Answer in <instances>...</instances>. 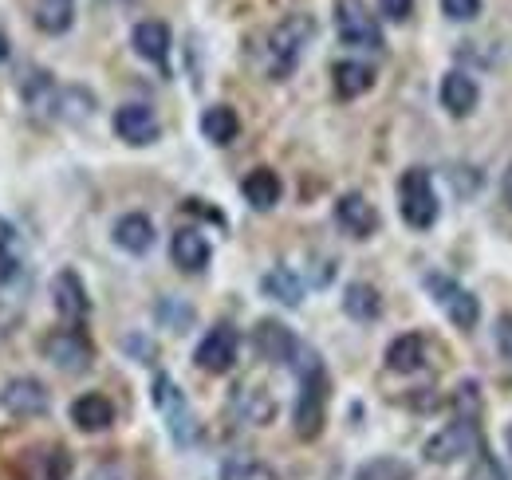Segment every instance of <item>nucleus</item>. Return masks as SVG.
<instances>
[{
  "label": "nucleus",
  "instance_id": "9",
  "mask_svg": "<svg viewBox=\"0 0 512 480\" xmlns=\"http://www.w3.org/2000/svg\"><path fill=\"white\" fill-rule=\"evenodd\" d=\"M426 292L442 303V311L449 315L453 327H461V331L477 327V319H481V303H477V296H469L461 284H453L449 276L430 272V276H426Z\"/></svg>",
  "mask_w": 512,
  "mask_h": 480
},
{
  "label": "nucleus",
  "instance_id": "26",
  "mask_svg": "<svg viewBox=\"0 0 512 480\" xmlns=\"http://www.w3.org/2000/svg\"><path fill=\"white\" fill-rule=\"evenodd\" d=\"M343 311L355 319V323H371L383 315V296L371 288V284H347L343 292Z\"/></svg>",
  "mask_w": 512,
  "mask_h": 480
},
{
  "label": "nucleus",
  "instance_id": "27",
  "mask_svg": "<svg viewBox=\"0 0 512 480\" xmlns=\"http://www.w3.org/2000/svg\"><path fill=\"white\" fill-rule=\"evenodd\" d=\"M95 107V99L83 91V87H64V91H52L48 95V111L60 115V119L75 122V119H87Z\"/></svg>",
  "mask_w": 512,
  "mask_h": 480
},
{
  "label": "nucleus",
  "instance_id": "7",
  "mask_svg": "<svg viewBox=\"0 0 512 480\" xmlns=\"http://www.w3.org/2000/svg\"><path fill=\"white\" fill-rule=\"evenodd\" d=\"M481 449V433H477V421H453L446 429H438L430 441H426V461L430 465H453L469 453Z\"/></svg>",
  "mask_w": 512,
  "mask_h": 480
},
{
  "label": "nucleus",
  "instance_id": "15",
  "mask_svg": "<svg viewBox=\"0 0 512 480\" xmlns=\"http://www.w3.org/2000/svg\"><path fill=\"white\" fill-rule=\"evenodd\" d=\"M130 48L146 63H154V67L166 71V60H170V28L162 20H142L130 32Z\"/></svg>",
  "mask_w": 512,
  "mask_h": 480
},
{
  "label": "nucleus",
  "instance_id": "31",
  "mask_svg": "<svg viewBox=\"0 0 512 480\" xmlns=\"http://www.w3.org/2000/svg\"><path fill=\"white\" fill-rule=\"evenodd\" d=\"M453 414L461 421H481V386L477 382H461L453 390Z\"/></svg>",
  "mask_w": 512,
  "mask_h": 480
},
{
  "label": "nucleus",
  "instance_id": "13",
  "mask_svg": "<svg viewBox=\"0 0 512 480\" xmlns=\"http://www.w3.org/2000/svg\"><path fill=\"white\" fill-rule=\"evenodd\" d=\"M158 130H162L158 115L146 103H127V107L115 111V134L127 146H150V142H158Z\"/></svg>",
  "mask_w": 512,
  "mask_h": 480
},
{
  "label": "nucleus",
  "instance_id": "41",
  "mask_svg": "<svg viewBox=\"0 0 512 480\" xmlns=\"http://www.w3.org/2000/svg\"><path fill=\"white\" fill-rule=\"evenodd\" d=\"M91 480H123V477H119V469H95Z\"/></svg>",
  "mask_w": 512,
  "mask_h": 480
},
{
  "label": "nucleus",
  "instance_id": "23",
  "mask_svg": "<svg viewBox=\"0 0 512 480\" xmlns=\"http://www.w3.org/2000/svg\"><path fill=\"white\" fill-rule=\"evenodd\" d=\"M241 193H245V201L253 205V209H272L276 201H280V193H284V181L276 170H253L249 178L241 181Z\"/></svg>",
  "mask_w": 512,
  "mask_h": 480
},
{
  "label": "nucleus",
  "instance_id": "43",
  "mask_svg": "<svg viewBox=\"0 0 512 480\" xmlns=\"http://www.w3.org/2000/svg\"><path fill=\"white\" fill-rule=\"evenodd\" d=\"M509 445H512V425H509Z\"/></svg>",
  "mask_w": 512,
  "mask_h": 480
},
{
  "label": "nucleus",
  "instance_id": "24",
  "mask_svg": "<svg viewBox=\"0 0 512 480\" xmlns=\"http://www.w3.org/2000/svg\"><path fill=\"white\" fill-rule=\"evenodd\" d=\"M201 134H205L213 146H229V142L241 134V119H237V111L225 107V103L205 107V115H201Z\"/></svg>",
  "mask_w": 512,
  "mask_h": 480
},
{
  "label": "nucleus",
  "instance_id": "12",
  "mask_svg": "<svg viewBox=\"0 0 512 480\" xmlns=\"http://www.w3.org/2000/svg\"><path fill=\"white\" fill-rule=\"evenodd\" d=\"M0 410L12 418H36L48 410V390L36 378H8L0 390Z\"/></svg>",
  "mask_w": 512,
  "mask_h": 480
},
{
  "label": "nucleus",
  "instance_id": "17",
  "mask_svg": "<svg viewBox=\"0 0 512 480\" xmlns=\"http://www.w3.org/2000/svg\"><path fill=\"white\" fill-rule=\"evenodd\" d=\"M115 244L130 252V256H142V252H150L154 248V221L146 217V213H127V217H119L115 221Z\"/></svg>",
  "mask_w": 512,
  "mask_h": 480
},
{
  "label": "nucleus",
  "instance_id": "38",
  "mask_svg": "<svg viewBox=\"0 0 512 480\" xmlns=\"http://www.w3.org/2000/svg\"><path fill=\"white\" fill-rule=\"evenodd\" d=\"M123 347H127L130 355H142L138 362H150V359H154V343H150V339H138V335H130Z\"/></svg>",
  "mask_w": 512,
  "mask_h": 480
},
{
  "label": "nucleus",
  "instance_id": "36",
  "mask_svg": "<svg viewBox=\"0 0 512 480\" xmlns=\"http://www.w3.org/2000/svg\"><path fill=\"white\" fill-rule=\"evenodd\" d=\"M16 276H20V260H16V256H12V248H8V252H0V292H4Z\"/></svg>",
  "mask_w": 512,
  "mask_h": 480
},
{
  "label": "nucleus",
  "instance_id": "22",
  "mask_svg": "<svg viewBox=\"0 0 512 480\" xmlns=\"http://www.w3.org/2000/svg\"><path fill=\"white\" fill-rule=\"evenodd\" d=\"M426 366V339L422 335H398L390 347H386V370L394 374H414Z\"/></svg>",
  "mask_w": 512,
  "mask_h": 480
},
{
  "label": "nucleus",
  "instance_id": "8",
  "mask_svg": "<svg viewBox=\"0 0 512 480\" xmlns=\"http://www.w3.org/2000/svg\"><path fill=\"white\" fill-rule=\"evenodd\" d=\"M237 351H241V335H237V327L217 323V327H209L205 339L197 343L193 362H197L201 370H209V374H229V370L237 366Z\"/></svg>",
  "mask_w": 512,
  "mask_h": 480
},
{
  "label": "nucleus",
  "instance_id": "1",
  "mask_svg": "<svg viewBox=\"0 0 512 480\" xmlns=\"http://www.w3.org/2000/svg\"><path fill=\"white\" fill-rule=\"evenodd\" d=\"M300 394H296V410H292V425H296V437L300 441H316L323 433V421H327V398H331V382H327V370L312 351H300Z\"/></svg>",
  "mask_w": 512,
  "mask_h": 480
},
{
  "label": "nucleus",
  "instance_id": "19",
  "mask_svg": "<svg viewBox=\"0 0 512 480\" xmlns=\"http://www.w3.org/2000/svg\"><path fill=\"white\" fill-rule=\"evenodd\" d=\"M477 99H481V91H477L473 75L449 71L446 79H442V107H446L453 119H465V115L477 107Z\"/></svg>",
  "mask_w": 512,
  "mask_h": 480
},
{
  "label": "nucleus",
  "instance_id": "20",
  "mask_svg": "<svg viewBox=\"0 0 512 480\" xmlns=\"http://www.w3.org/2000/svg\"><path fill=\"white\" fill-rule=\"evenodd\" d=\"M170 256H174V264H178L182 272H201V268L209 264L213 248H209V240L201 237L197 229H178L174 240H170Z\"/></svg>",
  "mask_w": 512,
  "mask_h": 480
},
{
  "label": "nucleus",
  "instance_id": "6",
  "mask_svg": "<svg viewBox=\"0 0 512 480\" xmlns=\"http://www.w3.org/2000/svg\"><path fill=\"white\" fill-rule=\"evenodd\" d=\"M40 351H44V359L52 362L56 370H64V374H83V370H91V359H95V347H91V339L79 327L48 331Z\"/></svg>",
  "mask_w": 512,
  "mask_h": 480
},
{
  "label": "nucleus",
  "instance_id": "28",
  "mask_svg": "<svg viewBox=\"0 0 512 480\" xmlns=\"http://www.w3.org/2000/svg\"><path fill=\"white\" fill-rule=\"evenodd\" d=\"M75 24V4L71 0H40L36 4V28L48 36H64Z\"/></svg>",
  "mask_w": 512,
  "mask_h": 480
},
{
  "label": "nucleus",
  "instance_id": "42",
  "mask_svg": "<svg viewBox=\"0 0 512 480\" xmlns=\"http://www.w3.org/2000/svg\"><path fill=\"white\" fill-rule=\"evenodd\" d=\"M8 60V36H4V32H0V63Z\"/></svg>",
  "mask_w": 512,
  "mask_h": 480
},
{
  "label": "nucleus",
  "instance_id": "34",
  "mask_svg": "<svg viewBox=\"0 0 512 480\" xmlns=\"http://www.w3.org/2000/svg\"><path fill=\"white\" fill-rule=\"evenodd\" d=\"M442 12L449 20H477L481 16V0H442Z\"/></svg>",
  "mask_w": 512,
  "mask_h": 480
},
{
  "label": "nucleus",
  "instance_id": "18",
  "mask_svg": "<svg viewBox=\"0 0 512 480\" xmlns=\"http://www.w3.org/2000/svg\"><path fill=\"white\" fill-rule=\"evenodd\" d=\"M331 87L339 99H359L375 87V71L359 60H339L331 67Z\"/></svg>",
  "mask_w": 512,
  "mask_h": 480
},
{
  "label": "nucleus",
  "instance_id": "29",
  "mask_svg": "<svg viewBox=\"0 0 512 480\" xmlns=\"http://www.w3.org/2000/svg\"><path fill=\"white\" fill-rule=\"evenodd\" d=\"M355 480H414V469L398 457H375V461L359 465Z\"/></svg>",
  "mask_w": 512,
  "mask_h": 480
},
{
  "label": "nucleus",
  "instance_id": "10",
  "mask_svg": "<svg viewBox=\"0 0 512 480\" xmlns=\"http://www.w3.org/2000/svg\"><path fill=\"white\" fill-rule=\"evenodd\" d=\"M253 351L264 362H276V366H296L300 359V339L280 323V319H260L253 327Z\"/></svg>",
  "mask_w": 512,
  "mask_h": 480
},
{
  "label": "nucleus",
  "instance_id": "11",
  "mask_svg": "<svg viewBox=\"0 0 512 480\" xmlns=\"http://www.w3.org/2000/svg\"><path fill=\"white\" fill-rule=\"evenodd\" d=\"M52 303H56V311H60V319L64 323H83L87 315H91V296H87V284L79 280V272L75 268H64V272H56V280H52Z\"/></svg>",
  "mask_w": 512,
  "mask_h": 480
},
{
  "label": "nucleus",
  "instance_id": "32",
  "mask_svg": "<svg viewBox=\"0 0 512 480\" xmlns=\"http://www.w3.org/2000/svg\"><path fill=\"white\" fill-rule=\"evenodd\" d=\"M158 319L170 327V331H186L193 323V307L190 303H178V300H162L158 303Z\"/></svg>",
  "mask_w": 512,
  "mask_h": 480
},
{
  "label": "nucleus",
  "instance_id": "14",
  "mask_svg": "<svg viewBox=\"0 0 512 480\" xmlns=\"http://www.w3.org/2000/svg\"><path fill=\"white\" fill-rule=\"evenodd\" d=\"M335 221H339V229H343L347 237L367 240L379 229V209H375L363 193H343V197L335 201Z\"/></svg>",
  "mask_w": 512,
  "mask_h": 480
},
{
  "label": "nucleus",
  "instance_id": "16",
  "mask_svg": "<svg viewBox=\"0 0 512 480\" xmlns=\"http://www.w3.org/2000/svg\"><path fill=\"white\" fill-rule=\"evenodd\" d=\"M67 414L75 421V429H83V433H103L115 425V406L103 394H79Z\"/></svg>",
  "mask_w": 512,
  "mask_h": 480
},
{
  "label": "nucleus",
  "instance_id": "3",
  "mask_svg": "<svg viewBox=\"0 0 512 480\" xmlns=\"http://www.w3.org/2000/svg\"><path fill=\"white\" fill-rule=\"evenodd\" d=\"M398 209L410 229H430L438 221V197H434V181L426 170L414 166L398 178Z\"/></svg>",
  "mask_w": 512,
  "mask_h": 480
},
{
  "label": "nucleus",
  "instance_id": "30",
  "mask_svg": "<svg viewBox=\"0 0 512 480\" xmlns=\"http://www.w3.org/2000/svg\"><path fill=\"white\" fill-rule=\"evenodd\" d=\"M221 480H276V473L256 457H233L221 465Z\"/></svg>",
  "mask_w": 512,
  "mask_h": 480
},
{
  "label": "nucleus",
  "instance_id": "25",
  "mask_svg": "<svg viewBox=\"0 0 512 480\" xmlns=\"http://www.w3.org/2000/svg\"><path fill=\"white\" fill-rule=\"evenodd\" d=\"M233 410H237L245 421H253V425H268L272 414H276V402H272V394L260 390V386H237V394H233Z\"/></svg>",
  "mask_w": 512,
  "mask_h": 480
},
{
  "label": "nucleus",
  "instance_id": "33",
  "mask_svg": "<svg viewBox=\"0 0 512 480\" xmlns=\"http://www.w3.org/2000/svg\"><path fill=\"white\" fill-rule=\"evenodd\" d=\"M465 480H509V473L497 465V457L477 453V461H473V469H469V477Z\"/></svg>",
  "mask_w": 512,
  "mask_h": 480
},
{
  "label": "nucleus",
  "instance_id": "5",
  "mask_svg": "<svg viewBox=\"0 0 512 480\" xmlns=\"http://www.w3.org/2000/svg\"><path fill=\"white\" fill-rule=\"evenodd\" d=\"M335 32L347 48L383 52V28L363 0H335Z\"/></svg>",
  "mask_w": 512,
  "mask_h": 480
},
{
  "label": "nucleus",
  "instance_id": "35",
  "mask_svg": "<svg viewBox=\"0 0 512 480\" xmlns=\"http://www.w3.org/2000/svg\"><path fill=\"white\" fill-rule=\"evenodd\" d=\"M379 12H383L386 20L402 24V20H410V12H414V0H379Z\"/></svg>",
  "mask_w": 512,
  "mask_h": 480
},
{
  "label": "nucleus",
  "instance_id": "21",
  "mask_svg": "<svg viewBox=\"0 0 512 480\" xmlns=\"http://www.w3.org/2000/svg\"><path fill=\"white\" fill-rule=\"evenodd\" d=\"M260 292H264L268 300L284 303V307H300V300H304V280H300L292 268L276 264L272 272L260 276Z\"/></svg>",
  "mask_w": 512,
  "mask_h": 480
},
{
  "label": "nucleus",
  "instance_id": "40",
  "mask_svg": "<svg viewBox=\"0 0 512 480\" xmlns=\"http://www.w3.org/2000/svg\"><path fill=\"white\" fill-rule=\"evenodd\" d=\"M501 197H505V205L512 209V166L505 170V178H501Z\"/></svg>",
  "mask_w": 512,
  "mask_h": 480
},
{
  "label": "nucleus",
  "instance_id": "39",
  "mask_svg": "<svg viewBox=\"0 0 512 480\" xmlns=\"http://www.w3.org/2000/svg\"><path fill=\"white\" fill-rule=\"evenodd\" d=\"M12 240H16L12 221H4V217H0V252H8V248H12Z\"/></svg>",
  "mask_w": 512,
  "mask_h": 480
},
{
  "label": "nucleus",
  "instance_id": "2",
  "mask_svg": "<svg viewBox=\"0 0 512 480\" xmlns=\"http://www.w3.org/2000/svg\"><path fill=\"white\" fill-rule=\"evenodd\" d=\"M312 32H316L312 16H288L272 28V36H268V75L272 79H288L300 67V56H304Z\"/></svg>",
  "mask_w": 512,
  "mask_h": 480
},
{
  "label": "nucleus",
  "instance_id": "4",
  "mask_svg": "<svg viewBox=\"0 0 512 480\" xmlns=\"http://www.w3.org/2000/svg\"><path fill=\"white\" fill-rule=\"evenodd\" d=\"M154 406H158V414L166 418L170 437H174L178 445H193V441L201 437V421H197V414H193L190 402H186V394L174 386L170 374H158V378H154Z\"/></svg>",
  "mask_w": 512,
  "mask_h": 480
},
{
  "label": "nucleus",
  "instance_id": "37",
  "mask_svg": "<svg viewBox=\"0 0 512 480\" xmlns=\"http://www.w3.org/2000/svg\"><path fill=\"white\" fill-rule=\"evenodd\" d=\"M497 347H501V355L512 362V315H501V319H497Z\"/></svg>",
  "mask_w": 512,
  "mask_h": 480
}]
</instances>
